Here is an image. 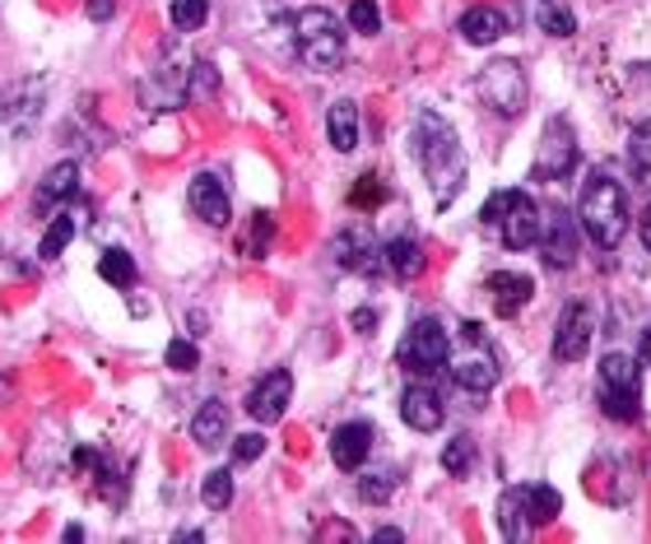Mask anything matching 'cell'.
I'll return each instance as SVG.
<instances>
[{
  "label": "cell",
  "instance_id": "38",
  "mask_svg": "<svg viewBox=\"0 0 651 544\" xmlns=\"http://www.w3.org/2000/svg\"><path fill=\"white\" fill-rule=\"evenodd\" d=\"M271 233H275V223H271V215H256V229H252V257H265V242H271Z\"/></svg>",
  "mask_w": 651,
  "mask_h": 544
},
{
  "label": "cell",
  "instance_id": "36",
  "mask_svg": "<svg viewBox=\"0 0 651 544\" xmlns=\"http://www.w3.org/2000/svg\"><path fill=\"white\" fill-rule=\"evenodd\" d=\"M349 200H354V206H381V200H387V187L377 181V172H364V181L354 187Z\"/></svg>",
  "mask_w": 651,
  "mask_h": 544
},
{
  "label": "cell",
  "instance_id": "14",
  "mask_svg": "<svg viewBox=\"0 0 651 544\" xmlns=\"http://www.w3.org/2000/svg\"><path fill=\"white\" fill-rule=\"evenodd\" d=\"M187 200H191V210L210 223V229H223V223L233 219V206H229V191H223V181L214 177V172H200L196 181H191V191H187Z\"/></svg>",
  "mask_w": 651,
  "mask_h": 544
},
{
  "label": "cell",
  "instance_id": "20",
  "mask_svg": "<svg viewBox=\"0 0 651 544\" xmlns=\"http://www.w3.org/2000/svg\"><path fill=\"white\" fill-rule=\"evenodd\" d=\"M84 223H88V206H75V200H71V206H65V215H56V219L48 223V233H42V242H38V257H42V261H56L65 247H71V238L84 229Z\"/></svg>",
  "mask_w": 651,
  "mask_h": 544
},
{
  "label": "cell",
  "instance_id": "17",
  "mask_svg": "<svg viewBox=\"0 0 651 544\" xmlns=\"http://www.w3.org/2000/svg\"><path fill=\"white\" fill-rule=\"evenodd\" d=\"M400 419H406L414 433H438L442 428V396L433 387H410L400 396Z\"/></svg>",
  "mask_w": 651,
  "mask_h": 544
},
{
  "label": "cell",
  "instance_id": "26",
  "mask_svg": "<svg viewBox=\"0 0 651 544\" xmlns=\"http://www.w3.org/2000/svg\"><path fill=\"white\" fill-rule=\"evenodd\" d=\"M522 508H526L531 531H540V526H549L558 512H564V498H558L549 484H522Z\"/></svg>",
  "mask_w": 651,
  "mask_h": 544
},
{
  "label": "cell",
  "instance_id": "30",
  "mask_svg": "<svg viewBox=\"0 0 651 544\" xmlns=\"http://www.w3.org/2000/svg\"><path fill=\"white\" fill-rule=\"evenodd\" d=\"M172 29L177 33H196V29H206V19H210V0H172Z\"/></svg>",
  "mask_w": 651,
  "mask_h": 544
},
{
  "label": "cell",
  "instance_id": "29",
  "mask_svg": "<svg viewBox=\"0 0 651 544\" xmlns=\"http://www.w3.org/2000/svg\"><path fill=\"white\" fill-rule=\"evenodd\" d=\"M442 470H447V474H456V480L475 470V438H465V433H461V438L447 442V447H442Z\"/></svg>",
  "mask_w": 651,
  "mask_h": 544
},
{
  "label": "cell",
  "instance_id": "35",
  "mask_svg": "<svg viewBox=\"0 0 651 544\" xmlns=\"http://www.w3.org/2000/svg\"><path fill=\"white\" fill-rule=\"evenodd\" d=\"M164 358H168V368H172V373H196V363H200V349L191 345V339H172Z\"/></svg>",
  "mask_w": 651,
  "mask_h": 544
},
{
  "label": "cell",
  "instance_id": "24",
  "mask_svg": "<svg viewBox=\"0 0 651 544\" xmlns=\"http://www.w3.org/2000/svg\"><path fill=\"white\" fill-rule=\"evenodd\" d=\"M191 438H196V447L214 451L223 438H229V405H223V400H206V405H200L196 419H191Z\"/></svg>",
  "mask_w": 651,
  "mask_h": 544
},
{
  "label": "cell",
  "instance_id": "23",
  "mask_svg": "<svg viewBox=\"0 0 651 544\" xmlns=\"http://www.w3.org/2000/svg\"><path fill=\"white\" fill-rule=\"evenodd\" d=\"M381 252H387V270L400 280V284H410L423 275V247L410 238V233H400L391 242H381Z\"/></svg>",
  "mask_w": 651,
  "mask_h": 544
},
{
  "label": "cell",
  "instance_id": "25",
  "mask_svg": "<svg viewBox=\"0 0 651 544\" xmlns=\"http://www.w3.org/2000/svg\"><path fill=\"white\" fill-rule=\"evenodd\" d=\"M326 140L340 149V154H349L358 145V107L349 98L330 103V112H326Z\"/></svg>",
  "mask_w": 651,
  "mask_h": 544
},
{
  "label": "cell",
  "instance_id": "4",
  "mask_svg": "<svg viewBox=\"0 0 651 544\" xmlns=\"http://www.w3.org/2000/svg\"><path fill=\"white\" fill-rule=\"evenodd\" d=\"M540 219L545 215L535 210V200L526 191H493L480 215V223L503 238L507 252H526V247L540 242Z\"/></svg>",
  "mask_w": 651,
  "mask_h": 544
},
{
  "label": "cell",
  "instance_id": "40",
  "mask_svg": "<svg viewBox=\"0 0 651 544\" xmlns=\"http://www.w3.org/2000/svg\"><path fill=\"white\" fill-rule=\"evenodd\" d=\"M88 14H94V19H107V14H112V6H107V0H94V6H88Z\"/></svg>",
  "mask_w": 651,
  "mask_h": 544
},
{
  "label": "cell",
  "instance_id": "1",
  "mask_svg": "<svg viewBox=\"0 0 651 544\" xmlns=\"http://www.w3.org/2000/svg\"><path fill=\"white\" fill-rule=\"evenodd\" d=\"M414 154H419L423 177H429V187H433V200L447 210L461 196V187H465V154H461L456 130L447 126L438 112H419V122H414Z\"/></svg>",
  "mask_w": 651,
  "mask_h": 544
},
{
  "label": "cell",
  "instance_id": "6",
  "mask_svg": "<svg viewBox=\"0 0 651 544\" xmlns=\"http://www.w3.org/2000/svg\"><path fill=\"white\" fill-rule=\"evenodd\" d=\"M642 363H633L628 354H605L600 358V410L619 419V423H633L642 415Z\"/></svg>",
  "mask_w": 651,
  "mask_h": 544
},
{
  "label": "cell",
  "instance_id": "32",
  "mask_svg": "<svg viewBox=\"0 0 651 544\" xmlns=\"http://www.w3.org/2000/svg\"><path fill=\"white\" fill-rule=\"evenodd\" d=\"M200 498H206L210 512H223V508L233 503V474L229 470H210L206 484H200Z\"/></svg>",
  "mask_w": 651,
  "mask_h": 544
},
{
  "label": "cell",
  "instance_id": "28",
  "mask_svg": "<svg viewBox=\"0 0 651 544\" xmlns=\"http://www.w3.org/2000/svg\"><path fill=\"white\" fill-rule=\"evenodd\" d=\"M498 526H503L507 540H526L531 521H526V508H522V489H507L498 498Z\"/></svg>",
  "mask_w": 651,
  "mask_h": 544
},
{
  "label": "cell",
  "instance_id": "18",
  "mask_svg": "<svg viewBox=\"0 0 651 544\" xmlns=\"http://www.w3.org/2000/svg\"><path fill=\"white\" fill-rule=\"evenodd\" d=\"M489 293H493V312L498 316H516L531 299H535V280L531 275H516V270H498L489 275Z\"/></svg>",
  "mask_w": 651,
  "mask_h": 544
},
{
  "label": "cell",
  "instance_id": "15",
  "mask_svg": "<svg viewBox=\"0 0 651 544\" xmlns=\"http://www.w3.org/2000/svg\"><path fill=\"white\" fill-rule=\"evenodd\" d=\"M372 423H364V419H354V423H340L330 433V461L340 465V470H358L368 461V451H372Z\"/></svg>",
  "mask_w": 651,
  "mask_h": 544
},
{
  "label": "cell",
  "instance_id": "8",
  "mask_svg": "<svg viewBox=\"0 0 651 544\" xmlns=\"http://www.w3.org/2000/svg\"><path fill=\"white\" fill-rule=\"evenodd\" d=\"M447 354H452V339H447L442 322L438 316H419V322L406 331V339H400V368L414 373V377H433L447 368Z\"/></svg>",
  "mask_w": 651,
  "mask_h": 544
},
{
  "label": "cell",
  "instance_id": "22",
  "mask_svg": "<svg viewBox=\"0 0 651 544\" xmlns=\"http://www.w3.org/2000/svg\"><path fill=\"white\" fill-rule=\"evenodd\" d=\"M522 14L535 29H545L549 38H573L577 33V19L564 0H522Z\"/></svg>",
  "mask_w": 651,
  "mask_h": 544
},
{
  "label": "cell",
  "instance_id": "41",
  "mask_svg": "<svg viewBox=\"0 0 651 544\" xmlns=\"http://www.w3.org/2000/svg\"><path fill=\"white\" fill-rule=\"evenodd\" d=\"M372 540H381V544H387V540H391V544H396V540H406V535H400V531H391V526H381V531H377Z\"/></svg>",
  "mask_w": 651,
  "mask_h": 544
},
{
  "label": "cell",
  "instance_id": "34",
  "mask_svg": "<svg viewBox=\"0 0 651 544\" xmlns=\"http://www.w3.org/2000/svg\"><path fill=\"white\" fill-rule=\"evenodd\" d=\"M628 164L642 181H651V126H642L633 140H628Z\"/></svg>",
  "mask_w": 651,
  "mask_h": 544
},
{
  "label": "cell",
  "instance_id": "2",
  "mask_svg": "<svg viewBox=\"0 0 651 544\" xmlns=\"http://www.w3.org/2000/svg\"><path fill=\"white\" fill-rule=\"evenodd\" d=\"M577 219H581V229L591 233L596 247L615 252L628 233V191L610 172H591L587 187H581V200H577Z\"/></svg>",
  "mask_w": 651,
  "mask_h": 544
},
{
  "label": "cell",
  "instance_id": "39",
  "mask_svg": "<svg viewBox=\"0 0 651 544\" xmlns=\"http://www.w3.org/2000/svg\"><path fill=\"white\" fill-rule=\"evenodd\" d=\"M354 331H358V335H372V331H377V312L358 307V312H354Z\"/></svg>",
  "mask_w": 651,
  "mask_h": 544
},
{
  "label": "cell",
  "instance_id": "10",
  "mask_svg": "<svg viewBox=\"0 0 651 544\" xmlns=\"http://www.w3.org/2000/svg\"><path fill=\"white\" fill-rule=\"evenodd\" d=\"M591 331H596V312L587 303H568L564 312H558V326H554V358L577 363L591 349Z\"/></svg>",
  "mask_w": 651,
  "mask_h": 544
},
{
  "label": "cell",
  "instance_id": "7",
  "mask_svg": "<svg viewBox=\"0 0 651 544\" xmlns=\"http://www.w3.org/2000/svg\"><path fill=\"white\" fill-rule=\"evenodd\" d=\"M475 94L489 112H498V117H522L531 103V84L516 61H489L475 75Z\"/></svg>",
  "mask_w": 651,
  "mask_h": 544
},
{
  "label": "cell",
  "instance_id": "3",
  "mask_svg": "<svg viewBox=\"0 0 651 544\" xmlns=\"http://www.w3.org/2000/svg\"><path fill=\"white\" fill-rule=\"evenodd\" d=\"M447 368H452V381L461 391H493L498 387V373H503V363H498V349H493V339L484 335L480 322H461V339H456V354H447Z\"/></svg>",
  "mask_w": 651,
  "mask_h": 544
},
{
  "label": "cell",
  "instance_id": "16",
  "mask_svg": "<svg viewBox=\"0 0 651 544\" xmlns=\"http://www.w3.org/2000/svg\"><path fill=\"white\" fill-rule=\"evenodd\" d=\"M196 71V65H164L154 80H145L140 84V98H145V107H177V103H187V94H191V84H187V75Z\"/></svg>",
  "mask_w": 651,
  "mask_h": 544
},
{
  "label": "cell",
  "instance_id": "9",
  "mask_svg": "<svg viewBox=\"0 0 651 544\" xmlns=\"http://www.w3.org/2000/svg\"><path fill=\"white\" fill-rule=\"evenodd\" d=\"M577 168V135H573V122L568 117H549L545 122V140H540V154H535V177L540 181H564L573 177Z\"/></svg>",
  "mask_w": 651,
  "mask_h": 544
},
{
  "label": "cell",
  "instance_id": "31",
  "mask_svg": "<svg viewBox=\"0 0 651 544\" xmlns=\"http://www.w3.org/2000/svg\"><path fill=\"white\" fill-rule=\"evenodd\" d=\"M396 484H400L396 470H368L364 480H358V498H364V503H387V498L396 493Z\"/></svg>",
  "mask_w": 651,
  "mask_h": 544
},
{
  "label": "cell",
  "instance_id": "42",
  "mask_svg": "<svg viewBox=\"0 0 651 544\" xmlns=\"http://www.w3.org/2000/svg\"><path fill=\"white\" fill-rule=\"evenodd\" d=\"M642 363L651 368V326H647V335H642Z\"/></svg>",
  "mask_w": 651,
  "mask_h": 544
},
{
  "label": "cell",
  "instance_id": "27",
  "mask_svg": "<svg viewBox=\"0 0 651 544\" xmlns=\"http://www.w3.org/2000/svg\"><path fill=\"white\" fill-rule=\"evenodd\" d=\"M98 275H103L112 289H136L140 270H136V261H130V252H122V247H107V252L98 257Z\"/></svg>",
  "mask_w": 651,
  "mask_h": 544
},
{
  "label": "cell",
  "instance_id": "5",
  "mask_svg": "<svg viewBox=\"0 0 651 544\" xmlns=\"http://www.w3.org/2000/svg\"><path fill=\"white\" fill-rule=\"evenodd\" d=\"M294 42H298L303 65H312V71H340V61H345V24L330 10H322V6L303 10L294 19Z\"/></svg>",
  "mask_w": 651,
  "mask_h": 544
},
{
  "label": "cell",
  "instance_id": "19",
  "mask_svg": "<svg viewBox=\"0 0 651 544\" xmlns=\"http://www.w3.org/2000/svg\"><path fill=\"white\" fill-rule=\"evenodd\" d=\"M80 196V164H71V158H65V164H56L48 177L38 181V196H33V206L48 215V210H56V206H65V200H75Z\"/></svg>",
  "mask_w": 651,
  "mask_h": 544
},
{
  "label": "cell",
  "instance_id": "21",
  "mask_svg": "<svg viewBox=\"0 0 651 544\" xmlns=\"http://www.w3.org/2000/svg\"><path fill=\"white\" fill-rule=\"evenodd\" d=\"M461 38L470 42V48H489V42H498L507 33V14L503 10H493V6H470L461 14Z\"/></svg>",
  "mask_w": 651,
  "mask_h": 544
},
{
  "label": "cell",
  "instance_id": "12",
  "mask_svg": "<svg viewBox=\"0 0 651 544\" xmlns=\"http://www.w3.org/2000/svg\"><path fill=\"white\" fill-rule=\"evenodd\" d=\"M288 396H294V377H288L284 368L265 373L252 391H246V415H252L256 423H280L284 410H288Z\"/></svg>",
  "mask_w": 651,
  "mask_h": 544
},
{
  "label": "cell",
  "instance_id": "13",
  "mask_svg": "<svg viewBox=\"0 0 651 544\" xmlns=\"http://www.w3.org/2000/svg\"><path fill=\"white\" fill-rule=\"evenodd\" d=\"M335 261L354 270V275H377V270H387V252H381V242L368 229H345L335 238Z\"/></svg>",
  "mask_w": 651,
  "mask_h": 544
},
{
  "label": "cell",
  "instance_id": "43",
  "mask_svg": "<svg viewBox=\"0 0 651 544\" xmlns=\"http://www.w3.org/2000/svg\"><path fill=\"white\" fill-rule=\"evenodd\" d=\"M642 242H647V252H651V210L642 215Z\"/></svg>",
  "mask_w": 651,
  "mask_h": 544
},
{
  "label": "cell",
  "instance_id": "33",
  "mask_svg": "<svg viewBox=\"0 0 651 544\" xmlns=\"http://www.w3.org/2000/svg\"><path fill=\"white\" fill-rule=\"evenodd\" d=\"M349 29H354V33H364V38H372V33L381 29L377 0H354V6H349Z\"/></svg>",
  "mask_w": 651,
  "mask_h": 544
},
{
  "label": "cell",
  "instance_id": "11",
  "mask_svg": "<svg viewBox=\"0 0 651 544\" xmlns=\"http://www.w3.org/2000/svg\"><path fill=\"white\" fill-rule=\"evenodd\" d=\"M577 223L568 210H545L540 219V257L549 270H573L577 265Z\"/></svg>",
  "mask_w": 651,
  "mask_h": 544
},
{
  "label": "cell",
  "instance_id": "37",
  "mask_svg": "<svg viewBox=\"0 0 651 544\" xmlns=\"http://www.w3.org/2000/svg\"><path fill=\"white\" fill-rule=\"evenodd\" d=\"M261 451H265V438H261V433H238V442H233V461L246 465V461H256Z\"/></svg>",
  "mask_w": 651,
  "mask_h": 544
}]
</instances>
